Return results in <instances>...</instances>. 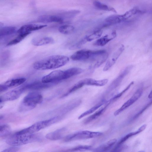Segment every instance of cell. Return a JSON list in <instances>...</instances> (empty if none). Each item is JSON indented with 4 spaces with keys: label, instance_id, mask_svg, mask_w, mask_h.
I'll use <instances>...</instances> for the list:
<instances>
[{
    "label": "cell",
    "instance_id": "cell-27",
    "mask_svg": "<svg viewBox=\"0 0 152 152\" xmlns=\"http://www.w3.org/2000/svg\"><path fill=\"white\" fill-rule=\"evenodd\" d=\"M123 21L121 15H114L110 16L105 19L107 25L114 24L120 23Z\"/></svg>",
    "mask_w": 152,
    "mask_h": 152
},
{
    "label": "cell",
    "instance_id": "cell-36",
    "mask_svg": "<svg viewBox=\"0 0 152 152\" xmlns=\"http://www.w3.org/2000/svg\"><path fill=\"white\" fill-rule=\"evenodd\" d=\"M19 150L18 148L16 147L9 148L4 150L3 152H16Z\"/></svg>",
    "mask_w": 152,
    "mask_h": 152
},
{
    "label": "cell",
    "instance_id": "cell-4",
    "mask_svg": "<svg viewBox=\"0 0 152 152\" xmlns=\"http://www.w3.org/2000/svg\"><path fill=\"white\" fill-rule=\"evenodd\" d=\"M61 118L56 116L50 119L36 122L28 127L20 130L21 134H31L35 133L60 120Z\"/></svg>",
    "mask_w": 152,
    "mask_h": 152
},
{
    "label": "cell",
    "instance_id": "cell-19",
    "mask_svg": "<svg viewBox=\"0 0 152 152\" xmlns=\"http://www.w3.org/2000/svg\"><path fill=\"white\" fill-rule=\"evenodd\" d=\"M146 125L144 124L139 128L135 132H132L122 137L118 142L116 147L120 146L129 138L131 137L136 135L144 131L146 127Z\"/></svg>",
    "mask_w": 152,
    "mask_h": 152
},
{
    "label": "cell",
    "instance_id": "cell-2",
    "mask_svg": "<svg viewBox=\"0 0 152 152\" xmlns=\"http://www.w3.org/2000/svg\"><path fill=\"white\" fill-rule=\"evenodd\" d=\"M40 139L39 135L37 134H18L15 133L8 138L6 142L9 145L16 146L39 141Z\"/></svg>",
    "mask_w": 152,
    "mask_h": 152
},
{
    "label": "cell",
    "instance_id": "cell-26",
    "mask_svg": "<svg viewBox=\"0 0 152 152\" xmlns=\"http://www.w3.org/2000/svg\"><path fill=\"white\" fill-rule=\"evenodd\" d=\"M26 80V79L24 78L11 80L7 81L5 85L7 88L16 87L23 83Z\"/></svg>",
    "mask_w": 152,
    "mask_h": 152
},
{
    "label": "cell",
    "instance_id": "cell-15",
    "mask_svg": "<svg viewBox=\"0 0 152 152\" xmlns=\"http://www.w3.org/2000/svg\"><path fill=\"white\" fill-rule=\"evenodd\" d=\"M116 36V32L115 31H114L110 35H106L99 38L94 43V45L98 46H103L114 39Z\"/></svg>",
    "mask_w": 152,
    "mask_h": 152
},
{
    "label": "cell",
    "instance_id": "cell-8",
    "mask_svg": "<svg viewBox=\"0 0 152 152\" xmlns=\"http://www.w3.org/2000/svg\"><path fill=\"white\" fill-rule=\"evenodd\" d=\"M24 91L22 86L10 91L0 97V102L15 100L20 96Z\"/></svg>",
    "mask_w": 152,
    "mask_h": 152
},
{
    "label": "cell",
    "instance_id": "cell-34",
    "mask_svg": "<svg viewBox=\"0 0 152 152\" xmlns=\"http://www.w3.org/2000/svg\"><path fill=\"white\" fill-rule=\"evenodd\" d=\"M134 83V82L133 81H132L131 82L129 85L121 92L120 93H119L118 94H117L115 96L113 97L112 98L110 99V100L111 101V102L112 101H114L116 99H118L120 98L121 96L126 91H127L131 87V86Z\"/></svg>",
    "mask_w": 152,
    "mask_h": 152
},
{
    "label": "cell",
    "instance_id": "cell-3",
    "mask_svg": "<svg viewBox=\"0 0 152 152\" xmlns=\"http://www.w3.org/2000/svg\"><path fill=\"white\" fill-rule=\"evenodd\" d=\"M42 100V96L39 93L35 91L30 92L24 98L20 105L19 111L25 112L31 110L41 103Z\"/></svg>",
    "mask_w": 152,
    "mask_h": 152
},
{
    "label": "cell",
    "instance_id": "cell-6",
    "mask_svg": "<svg viewBox=\"0 0 152 152\" xmlns=\"http://www.w3.org/2000/svg\"><path fill=\"white\" fill-rule=\"evenodd\" d=\"M143 91L142 88L138 89L131 97L124 103L120 108L115 111L114 113V115L115 116L118 115L135 102L142 96Z\"/></svg>",
    "mask_w": 152,
    "mask_h": 152
},
{
    "label": "cell",
    "instance_id": "cell-38",
    "mask_svg": "<svg viewBox=\"0 0 152 152\" xmlns=\"http://www.w3.org/2000/svg\"><path fill=\"white\" fill-rule=\"evenodd\" d=\"M152 97V91H151L149 94L148 97L149 99H151Z\"/></svg>",
    "mask_w": 152,
    "mask_h": 152
},
{
    "label": "cell",
    "instance_id": "cell-17",
    "mask_svg": "<svg viewBox=\"0 0 152 152\" xmlns=\"http://www.w3.org/2000/svg\"><path fill=\"white\" fill-rule=\"evenodd\" d=\"M82 80L84 86H102L105 85L108 82L107 79L96 80L91 78H86Z\"/></svg>",
    "mask_w": 152,
    "mask_h": 152
},
{
    "label": "cell",
    "instance_id": "cell-20",
    "mask_svg": "<svg viewBox=\"0 0 152 152\" xmlns=\"http://www.w3.org/2000/svg\"><path fill=\"white\" fill-rule=\"evenodd\" d=\"M132 68V66H129L126 67L117 77L114 80L111 84V86L114 87H116L118 86L124 77L129 73Z\"/></svg>",
    "mask_w": 152,
    "mask_h": 152
},
{
    "label": "cell",
    "instance_id": "cell-1",
    "mask_svg": "<svg viewBox=\"0 0 152 152\" xmlns=\"http://www.w3.org/2000/svg\"><path fill=\"white\" fill-rule=\"evenodd\" d=\"M69 58L62 55H54L35 62L33 67L39 70L54 69L64 66L69 61Z\"/></svg>",
    "mask_w": 152,
    "mask_h": 152
},
{
    "label": "cell",
    "instance_id": "cell-9",
    "mask_svg": "<svg viewBox=\"0 0 152 152\" xmlns=\"http://www.w3.org/2000/svg\"><path fill=\"white\" fill-rule=\"evenodd\" d=\"M64 80V71L56 70L43 77L41 80L42 83H48Z\"/></svg>",
    "mask_w": 152,
    "mask_h": 152
},
{
    "label": "cell",
    "instance_id": "cell-7",
    "mask_svg": "<svg viewBox=\"0 0 152 152\" xmlns=\"http://www.w3.org/2000/svg\"><path fill=\"white\" fill-rule=\"evenodd\" d=\"M96 51L82 50L77 51L71 56V58L74 61L91 60L95 53Z\"/></svg>",
    "mask_w": 152,
    "mask_h": 152
},
{
    "label": "cell",
    "instance_id": "cell-35",
    "mask_svg": "<svg viewBox=\"0 0 152 152\" xmlns=\"http://www.w3.org/2000/svg\"><path fill=\"white\" fill-rule=\"evenodd\" d=\"M152 104V101H151L145 106L143 107L140 110L138 113H137L133 117V119H135L139 117L141 114L143 113L144 111L150 106Z\"/></svg>",
    "mask_w": 152,
    "mask_h": 152
},
{
    "label": "cell",
    "instance_id": "cell-14",
    "mask_svg": "<svg viewBox=\"0 0 152 152\" xmlns=\"http://www.w3.org/2000/svg\"><path fill=\"white\" fill-rule=\"evenodd\" d=\"M54 42L52 37H45L34 38L32 40V43L34 46H39L53 44Z\"/></svg>",
    "mask_w": 152,
    "mask_h": 152
},
{
    "label": "cell",
    "instance_id": "cell-29",
    "mask_svg": "<svg viewBox=\"0 0 152 152\" xmlns=\"http://www.w3.org/2000/svg\"><path fill=\"white\" fill-rule=\"evenodd\" d=\"M74 27L70 25L61 26L58 28L59 31L63 34H67L72 33L74 30Z\"/></svg>",
    "mask_w": 152,
    "mask_h": 152
},
{
    "label": "cell",
    "instance_id": "cell-28",
    "mask_svg": "<svg viewBox=\"0 0 152 152\" xmlns=\"http://www.w3.org/2000/svg\"><path fill=\"white\" fill-rule=\"evenodd\" d=\"M93 4L95 7L100 10L109 11H111L115 13L116 12V10L113 8L109 7L99 1H95L94 2Z\"/></svg>",
    "mask_w": 152,
    "mask_h": 152
},
{
    "label": "cell",
    "instance_id": "cell-23",
    "mask_svg": "<svg viewBox=\"0 0 152 152\" xmlns=\"http://www.w3.org/2000/svg\"><path fill=\"white\" fill-rule=\"evenodd\" d=\"M16 28L12 26H5L0 28V39L13 34Z\"/></svg>",
    "mask_w": 152,
    "mask_h": 152
},
{
    "label": "cell",
    "instance_id": "cell-25",
    "mask_svg": "<svg viewBox=\"0 0 152 152\" xmlns=\"http://www.w3.org/2000/svg\"><path fill=\"white\" fill-rule=\"evenodd\" d=\"M106 102V101L104 100L98 103L88 110L82 113L79 116L78 118V119H80L85 116L92 113L102 105H104Z\"/></svg>",
    "mask_w": 152,
    "mask_h": 152
},
{
    "label": "cell",
    "instance_id": "cell-24",
    "mask_svg": "<svg viewBox=\"0 0 152 152\" xmlns=\"http://www.w3.org/2000/svg\"><path fill=\"white\" fill-rule=\"evenodd\" d=\"M47 83L34 82L23 86L25 90L26 89L36 90L45 88L48 87Z\"/></svg>",
    "mask_w": 152,
    "mask_h": 152
},
{
    "label": "cell",
    "instance_id": "cell-33",
    "mask_svg": "<svg viewBox=\"0 0 152 152\" xmlns=\"http://www.w3.org/2000/svg\"><path fill=\"white\" fill-rule=\"evenodd\" d=\"M92 148V146L91 145H80L69 149V150L71 151H84L91 150Z\"/></svg>",
    "mask_w": 152,
    "mask_h": 152
},
{
    "label": "cell",
    "instance_id": "cell-21",
    "mask_svg": "<svg viewBox=\"0 0 152 152\" xmlns=\"http://www.w3.org/2000/svg\"><path fill=\"white\" fill-rule=\"evenodd\" d=\"M83 72L82 69L78 67H72L64 71V80L68 79L78 75Z\"/></svg>",
    "mask_w": 152,
    "mask_h": 152
},
{
    "label": "cell",
    "instance_id": "cell-16",
    "mask_svg": "<svg viewBox=\"0 0 152 152\" xmlns=\"http://www.w3.org/2000/svg\"><path fill=\"white\" fill-rule=\"evenodd\" d=\"M111 101L109 100L106 102L105 104L103 107L100 108L94 113L87 118L84 121L85 124L88 123L98 118L105 110L108 105L110 104Z\"/></svg>",
    "mask_w": 152,
    "mask_h": 152
},
{
    "label": "cell",
    "instance_id": "cell-12",
    "mask_svg": "<svg viewBox=\"0 0 152 152\" xmlns=\"http://www.w3.org/2000/svg\"><path fill=\"white\" fill-rule=\"evenodd\" d=\"M38 20L39 22L43 23H61L63 22V19L62 17L58 16L44 15L39 16Z\"/></svg>",
    "mask_w": 152,
    "mask_h": 152
},
{
    "label": "cell",
    "instance_id": "cell-37",
    "mask_svg": "<svg viewBox=\"0 0 152 152\" xmlns=\"http://www.w3.org/2000/svg\"><path fill=\"white\" fill-rule=\"evenodd\" d=\"M7 88L5 85H0V93L6 91Z\"/></svg>",
    "mask_w": 152,
    "mask_h": 152
},
{
    "label": "cell",
    "instance_id": "cell-13",
    "mask_svg": "<svg viewBox=\"0 0 152 152\" xmlns=\"http://www.w3.org/2000/svg\"><path fill=\"white\" fill-rule=\"evenodd\" d=\"M102 34V31L101 30H98L94 31L91 34L87 35L77 43L79 47L84 44L87 42L92 41L94 39L99 38Z\"/></svg>",
    "mask_w": 152,
    "mask_h": 152
},
{
    "label": "cell",
    "instance_id": "cell-31",
    "mask_svg": "<svg viewBox=\"0 0 152 152\" xmlns=\"http://www.w3.org/2000/svg\"><path fill=\"white\" fill-rule=\"evenodd\" d=\"M28 34H19L17 37L9 42L7 45L10 46L16 44L20 42Z\"/></svg>",
    "mask_w": 152,
    "mask_h": 152
},
{
    "label": "cell",
    "instance_id": "cell-30",
    "mask_svg": "<svg viewBox=\"0 0 152 152\" xmlns=\"http://www.w3.org/2000/svg\"><path fill=\"white\" fill-rule=\"evenodd\" d=\"M11 128L8 125L4 124L0 126V136L7 135L10 132Z\"/></svg>",
    "mask_w": 152,
    "mask_h": 152
},
{
    "label": "cell",
    "instance_id": "cell-5",
    "mask_svg": "<svg viewBox=\"0 0 152 152\" xmlns=\"http://www.w3.org/2000/svg\"><path fill=\"white\" fill-rule=\"evenodd\" d=\"M102 135L103 133L100 132L82 131L68 135L65 138L64 140L65 142H69L97 137Z\"/></svg>",
    "mask_w": 152,
    "mask_h": 152
},
{
    "label": "cell",
    "instance_id": "cell-11",
    "mask_svg": "<svg viewBox=\"0 0 152 152\" xmlns=\"http://www.w3.org/2000/svg\"><path fill=\"white\" fill-rule=\"evenodd\" d=\"M47 26L46 25L29 24L21 26L18 31V34H30L31 32L42 29Z\"/></svg>",
    "mask_w": 152,
    "mask_h": 152
},
{
    "label": "cell",
    "instance_id": "cell-10",
    "mask_svg": "<svg viewBox=\"0 0 152 152\" xmlns=\"http://www.w3.org/2000/svg\"><path fill=\"white\" fill-rule=\"evenodd\" d=\"M124 45H122L113 53L111 58L106 64L103 69L104 71H106L110 68L115 63L119 57L124 50Z\"/></svg>",
    "mask_w": 152,
    "mask_h": 152
},
{
    "label": "cell",
    "instance_id": "cell-18",
    "mask_svg": "<svg viewBox=\"0 0 152 152\" xmlns=\"http://www.w3.org/2000/svg\"><path fill=\"white\" fill-rule=\"evenodd\" d=\"M66 131L65 128H62L53 132L49 133L46 135V138L48 140H56L61 139Z\"/></svg>",
    "mask_w": 152,
    "mask_h": 152
},
{
    "label": "cell",
    "instance_id": "cell-32",
    "mask_svg": "<svg viewBox=\"0 0 152 152\" xmlns=\"http://www.w3.org/2000/svg\"><path fill=\"white\" fill-rule=\"evenodd\" d=\"M138 10L136 8H134L126 12L124 14L121 15L123 20H126L132 15L136 14L138 12Z\"/></svg>",
    "mask_w": 152,
    "mask_h": 152
},
{
    "label": "cell",
    "instance_id": "cell-22",
    "mask_svg": "<svg viewBox=\"0 0 152 152\" xmlns=\"http://www.w3.org/2000/svg\"><path fill=\"white\" fill-rule=\"evenodd\" d=\"M117 141L116 139H111L104 144L102 145L94 150L95 151H106L109 150L115 144Z\"/></svg>",
    "mask_w": 152,
    "mask_h": 152
}]
</instances>
